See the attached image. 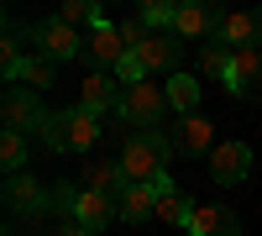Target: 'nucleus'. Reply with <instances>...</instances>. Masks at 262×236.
<instances>
[{
  "mask_svg": "<svg viewBox=\"0 0 262 236\" xmlns=\"http://www.w3.org/2000/svg\"><path fill=\"white\" fill-rule=\"evenodd\" d=\"M137 16L147 21V32H168L173 21H179V6H173V0H142Z\"/></svg>",
  "mask_w": 262,
  "mask_h": 236,
  "instance_id": "24",
  "label": "nucleus"
},
{
  "mask_svg": "<svg viewBox=\"0 0 262 236\" xmlns=\"http://www.w3.org/2000/svg\"><path fill=\"white\" fill-rule=\"evenodd\" d=\"M152 216H158V189H152V184H131L126 195H121V221L142 226V221H152Z\"/></svg>",
  "mask_w": 262,
  "mask_h": 236,
  "instance_id": "18",
  "label": "nucleus"
},
{
  "mask_svg": "<svg viewBox=\"0 0 262 236\" xmlns=\"http://www.w3.org/2000/svg\"><path fill=\"white\" fill-rule=\"evenodd\" d=\"M32 53H48L53 63L84 58V37H79L74 27H63L58 16H48V21H37V27H32Z\"/></svg>",
  "mask_w": 262,
  "mask_h": 236,
  "instance_id": "5",
  "label": "nucleus"
},
{
  "mask_svg": "<svg viewBox=\"0 0 262 236\" xmlns=\"http://www.w3.org/2000/svg\"><path fill=\"white\" fill-rule=\"evenodd\" d=\"M194 210H200V205H194L184 189H173V195H158V221H163V226H184V231H189Z\"/></svg>",
  "mask_w": 262,
  "mask_h": 236,
  "instance_id": "21",
  "label": "nucleus"
},
{
  "mask_svg": "<svg viewBox=\"0 0 262 236\" xmlns=\"http://www.w3.org/2000/svg\"><path fill=\"white\" fill-rule=\"evenodd\" d=\"M79 111L105 116V111H121V95H116V79L111 74H90L79 84Z\"/></svg>",
  "mask_w": 262,
  "mask_h": 236,
  "instance_id": "16",
  "label": "nucleus"
},
{
  "mask_svg": "<svg viewBox=\"0 0 262 236\" xmlns=\"http://www.w3.org/2000/svg\"><path fill=\"white\" fill-rule=\"evenodd\" d=\"M58 79V63L48 58V53H27V58H21V74H16V84H21V90H48V84Z\"/></svg>",
  "mask_w": 262,
  "mask_h": 236,
  "instance_id": "19",
  "label": "nucleus"
},
{
  "mask_svg": "<svg viewBox=\"0 0 262 236\" xmlns=\"http://www.w3.org/2000/svg\"><path fill=\"white\" fill-rule=\"evenodd\" d=\"M189 236H242V216L231 205H200L189 221Z\"/></svg>",
  "mask_w": 262,
  "mask_h": 236,
  "instance_id": "13",
  "label": "nucleus"
},
{
  "mask_svg": "<svg viewBox=\"0 0 262 236\" xmlns=\"http://www.w3.org/2000/svg\"><path fill=\"white\" fill-rule=\"evenodd\" d=\"M37 142L48 147V153H69V132H63V116H48V121H42Z\"/></svg>",
  "mask_w": 262,
  "mask_h": 236,
  "instance_id": "27",
  "label": "nucleus"
},
{
  "mask_svg": "<svg viewBox=\"0 0 262 236\" xmlns=\"http://www.w3.org/2000/svg\"><path fill=\"white\" fill-rule=\"evenodd\" d=\"M126 53H131V48H126L121 27H95L90 37H84V58H90L100 74H105V69H121V58H126Z\"/></svg>",
  "mask_w": 262,
  "mask_h": 236,
  "instance_id": "9",
  "label": "nucleus"
},
{
  "mask_svg": "<svg viewBox=\"0 0 262 236\" xmlns=\"http://www.w3.org/2000/svg\"><path fill=\"white\" fill-rule=\"evenodd\" d=\"M6 210H11L16 221L53 216V205H48V189H42L32 174H11V179H6Z\"/></svg>",
  "mask_w": 262,
  "mask_h": 236,
  "instance_id": "6",
  "label": "nucleus"
},
{
  "mask_svg": "<svg viewBox=\"0 0 262 236\" xmlns=\"http://www.w3.org/2000/svg\"><path fill=\"white\" fill-rule=\"evenodd\" d=\"M168 100H173V111L200 116V79H194V74H173L168 79Z\"/></svg>",
  "mask_w": 262,
  "mask_h": 236,
  "instance_id": "22",
  "label": "nucleus"
},
{
  "mask_svg": "<svg viewBox=\"0 0 262 236\" xmlns=\"http://www.w3.org/2000/svg\"><path fill=\"white\" fill-rule=\"evenodd\" d=\"M79 189H95V195L121 200L131 184H126V168H121V163H84V168H79Z\"/></svg>",
  "mask_w": 262,
  "mask_h": 236,
  "instance_id": "15",
  "label": "nucleus"
},
{
  "mask_svg": "<svg viewBox=\"0 0 262 236\" xmlns=\"http://www.w3.org/2000/svg\"><path fill=\"white\" fill-rule=\"evenodd\" d=\"M173 111V100H168V84L158 79H142V84H131V90H121V121L131 126V132H163V116Z\"/></svg>",
  "mask_w": 262,
  "mask_h": 236,
  "instance_id": "2",
  "label": "nucleus"
},
{
  "mask_svg": "<svg viewBox=\"0 0 262 236\" xmlns=\"http://www.w3.org/2000/svg\"><path fill=\"white\" fill-rule=\"evenodd\" d=\"M58 21H63V27H74V32H79V27H90V32H95V27H111L95 0H63V6H58Z\"/></svg>",
  "mask_w": 262,
  "mask_h": 236,
  "instance_id": "20",
  "label": "nucleus"
},
{
  "mask_svg": "<svg viewBox=\"0 0 262 236\" xmlns=\"http://www.w3.org/2000/svg\"><path fill=\"white\" fill-rule=\"evenodd\" d=\"M121 37H126V48L137 53V48H142V42H147L152 32H147V21H142V16H126V21H121Z\"/></svg>",
  "mask_w": 262,
  "mask_h": 236,
  "instance_id": "28",
  "label": "nucleus"
},
{
  "mask_svg": "<svg viewBox=\"0 0 262 236\" xmlns=\"http://www.w3.org/2000/svg\"><path fill=\"white\" fill-rule=\"evenodd\" d=\"M168 153L173 142L163 132H126L121 142V168H126V184H152L168 174Z\"/></svg>",
  "mask_w": 262,
  "mask_h": 236,
  "instance_id": "1",
  "label": "nucleus"
},
{
  "mask_svg": "<svg viewBox=\"0 0 262 236\" xmlns=\"http://www.w3.org/2000/svg\"><path fill=\"white\" fill-rule=\"evenodd\" d=\"M0 163H6L11 174L27 168V137H21V132H0Z\"/></svg>",
  "mask_w": 262,
  "mask_h": 236,
  "instance_id": "25",
  "label": "nucleus"
},
{
  "mask_svg": "<svg viewBox=\"0 0 262 236\" xmlns=\"http://www.w3.org/2000/svg\"><path fill=\"white\" fill-rule=\"evenodd\" d=\"M173 147H179V153H189V158H200V153L210 158L221 142H215V126H210L205 116H184L179 126H173Z\"/></svg>",
  "mask_w": 262,
  "mask_h": 236,
  "instance_id": "12",
  "label": "nucleus"
},
{
  "mask_svg": "<svg viewBox=\"0 0 262 236\" xmlns=\"http://www.w3.org/2000/svg\"><path fill=\"white\" fill-rule=\"evenodd\" d=\"M236 100H262V48H242L231 58V74L221 79Z\"/></svg>",
  "mask_w": 262,
  "mask_h": 236,
  "instance_id": "7",
  "label": "nucleus"
},
{
  "mask_svg": "<svg viewBox=\"0 0 262 236\" xmlns=\"http://www.w3.org/2000/svg\"><path fill=\"white\" fill-rule=\"evenodd\" d=\"M252 174V147L247 142H221L210 153V179L215 184H242Z\"/></svg>",
  "mask_w": 262,
  "mask_h": 236,
  "instance_id": "8",
  "label": "nucleus"
},
{
  "mask_svg": "<svg viewBox=\"0 0 262 236\" xmlns=\"http://www.w3.org/2000/svg\"><path fill=\"white\" fill-rule=\"evenodd\" d=\"M21 58H27V53H21V37L6 32V42H0V74H6L11 84H16V74H21Z\"/></svg>",
  "mask_w": 262,
  "mask_h": 236,
  "instance_id": "26",
  "label": "nucleus"
},
{
  "mask_svg": "<svg viewBox=\"0 0 262 236\" xmlns=\"http://www.w3.org/2000/svg\"><path fill=\"white\" fill-rule=\"evenodd\" d=\"M226 48H262V11H226V27H221Z\"/></svg>",
  "mask_w": 262,
  "mask_h": 236,
  "instance_id": "14",
  "label": "nucleus"
},
{
  "mask_svg": "<svg viewBox=\"0 0 262 236\" xmlns=\"http://www.w3.org/2000/svg\"><path fill=\"white\" fill-rule=\"evenodd\" d=\"M116 79L126 84V90H131V84H142V79H147V69H142V58H137V53H126V58H121V69H116Z\"/></svg>",
  "mask_w": 262,
  "mask_h": 236,
  "instance_id": "29",
  "label": "nucleus"
},
{
  "mask_svg": "<svg viewBox=\"0 0 262 236\" xmlns=\"http://www.w3.org/2000/svg\"><path fill=\"white\" fill-rule=\"evenodd\" d=\"M63 132H69V153H84V147L100 142V116L74 105V111H63Z\"/></svg>",
  "mask_w": 262,
  "mask_h": 236,
  "instance_id": "17",
  "label": "nucleus"
},
{
  "mask_svg": "<svg viewBox=\"0 0 262 236\" xmlns=\"http://www.w3.org/2000/svg\"><path fill=\"white\" fill-rule=\"evenodd\" d=\"M231 58H236V48H226V42H205V48H200V69L210 79H226L231 74Z\"/></svg>",
  "mask_w": 262,
  "mask_h": 236,
  "instance_id": "23",
  "label": "nucleus"
},
{
  "mask_svg": "<svg viewBox=\"0 0 262 236\" xmlns=\"http://www.w3.org/2000/svg\"><path fill=\"white\" fill-rule=\"evenodd\" d=\"M116 216H121V200H111V195H95V189H79V195H74V210H69V221L90 226V231L111 226Z\"/></svg>",
  "mask_w": 262,
  "mask_h": 236,
  "instance_id": "10",
  "label": "nucleus"
},
{
  "mask_svg": "<svg viewBox=\"0 0 262 236\" xmlns=\"http://www.w3.org/2000/svg\"><path fill=\"white\" fill-rule=\"evenodd\" d=\"M137 58H142L147 79H152V74H173V69H179V58H184V42H179V37L152 32V37L142 42V48H137Z\"/></svg>",
  "mask_w": 262,
  "mask_h": 236,
  "instance_id": "11",
  "label": "nucleus"
},
{
  "mask_svg": "<svg viewBox=\"0 0 262 236\" xmlns=\"http://www.w3.org/2000/svg\"><path fill=\"white\" fill-rule=\"evenodd\" d=\"M221 27H226V11L221 6H210V0H189V6H179L173 37H179V42H221Z\"/></svg>",
  "mask_w": 262,
  "mask_h": 236,
  "instance_id": "3",
  "label": "nucleus"
},
{
  "mask_svg": "<svg viewBox=\"0 0 262 236\" xmlns=\"http://www.w3.org/2000/svg\"><path fill=\"white\" fill-rule=\"evenodd\" d=\"M53 111H42V100L32 90H21V84H11L6 100H0V121H6V132H42V121H48Z\"/></svg>",
  "mask_w": 262,
  "mask_h": 236,
  "instance_id": "4",
  "label": "nucleus"
},
{
  "mask_svg": "<svg viewBox=\"0 0 262 236\" xmlns=\"http://www.w3.org/2000/svg\"><path fill=\"white\" fill-rule=\"evenodd\" d=\"M63 236H100V231H90V226H79V221H69V226H63Z\"/></svg>",
  "mask_w": 262,
  "mask_h": 236,
  "instance_id": "30",
  "label": "nucleus"
}]
</instances>
